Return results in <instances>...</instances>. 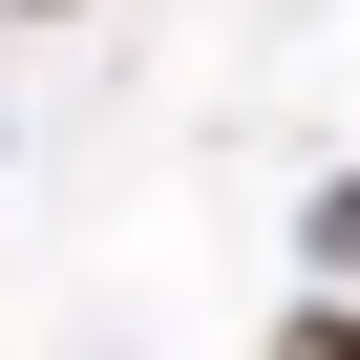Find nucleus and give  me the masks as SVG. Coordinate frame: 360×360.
<instances>
[{"instance_id": "obj_1", "label": "nucleus", "mask_w": 360, "mask_h": 360, "mask_svg": "<svg viewBox=\"0 0 360 360\" xmlns=\"http://www.w3.org/2000/svg\"><path fill=\"white\" fill-rule=\"evenodd\" d=\"M276 360H360V297H297V318H276Z\"/></svg>"}, {"instance_id": "obj_2", "label": "nucleus", "mask_w": 360, "mask_h": 360, "mask_svg": "<svg viewBox=\"0 0 360 360\" xmlns=\"http://www.w3.org/2000/svg\"><path fill=\"white\" fill-rule=\"evenodd\" d=\"M43 22H64V0H43Z\"/></svg>"}]
</instances>
